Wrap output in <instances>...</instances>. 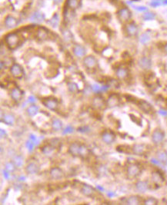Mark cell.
Here are the masks:
<instances>
[{"instance_id":"cell-49","label":"cell","mask_w":167,"mask_h":205,"mask_svg":"<svg viewBox=\"0 0 167 205\" xmlns=\"http://www.w3.org/2000/svg\"><path fill=\"white\" fill-rule=\"evenodd\" d=\"M2 173H3V176H4L6 179H9V178L10 172H9L7 170H3L2 171Z\"/></svg>"},{"instance_id":"cell-9","label":"cell","mask_w":167,"mask_h":205,"mask_svg":"<svg viewBox=\"0 0 167 205\" xmlns=\"http://www.w3.org/2000/svg\"><path fill=\"white\" fill-rule=\"evenodd\" d=\"M92 105L97 109H104L106 108V102H105L104 98L100 96H97L92 100Z\"/></svg>"},{"instance_id":"cell-13","label":"cell","mask_w":167,"mask_h":205,"mask_svg":"<svg viewBox=\"0 0 167 205\" xmlns=\"http://www.w3.org/2000/svg\"><path fill=\"white\" fill-rule=\"evenodd\" d=\"M102 141H104L106 144H112L114 142L115 139H116V136L111 131H105L102 135Z\"/></svg>"},{"instance_id":"cell-46","label":"cell","mask_w":167,"mask_h":205,"mask_svg":"<svg viewBox=\"0 0 167 205\" xmlns=\"http://www.w3.org/2000/svg\"><path fill=\"white\" fill-rule=\"evenodd\" d=\"M78 131L81 133H87L90 131V128L88 126H83V127H79L78 128Z\"/></svg>"},{"instance_id":"cell-3","label":"cell","mask_w":167,"mask_h":205,"mask_svg":"<svg viewBox=\"0 0 167 205\" xmlns=\"http://www.w3.org/2000/svg\"><path fill=\"white\" fill-rule=\"evenodd\" d=\"M165 138V134L163 131L159 130V129H156L153 131V135H152V141L155 145H159L160 143L163 142Z\"/></svg>"},{"instance_id":"cell-55","label":"cell","mask_w":167,"mask_h":205,"mask_svg":"<svg viewBox=\"0 0 167 205\" xmlns=\"http://www.w3.org/2000/svg\"><path fill=\"white\" fill-rule=\"evenodd\" d=\"M1 138H4V137L6 136V132L3 130V129H1Z\"/></svg>"},{"instance_id":"cell-53","label":"cell","mask_w":167,"mask_h":205,"mask_svg":"<svg viewBox=\"0 0 167 205\" xmlns=\"http://www.w3.org/2000/svg\"><path fill=\"white\" fill-rule=\"evenodd\" d=\"M28 102H30V103H34V102H35V98L32 95L30 96L29 99H28Z\"/></svg>"},{"instance_id":"cell-48","label":"cell","mask_w":167,"mask_h":205,"mask_svg":"<svg viewBox=\"0 0 167 205\" xmlns=\"http://www.w3.org/2000/svg\"><path fill=\"white\" fill-rule=\"evenodd\" d=\"M30 140H31L32 142L35 144V145H38V143H39V141H38V138H36V137L35 136V135H30Z\"/></svg>"},{"instance_id":"cell-62","label":"cell","mask_w":167,"mask_h":205,"mask_svg":"<svg viewBox=\"0 0 167 205\" xmlns=\"http://www.w3.org/2000/svg\"><path fill=\"white\" fill-rule=\"evenodd\" d=\"M164 3H165V4H167V0H164Z\"/></svg>"},{"instance_id":"cell-10","label":"cell","mask_w":167,"mask_h":205,"mask_svg":"<svg viewBox=\"0 0 167 205\" xmlns=\"http://www.w3.org/2000/svg\"><path fill=\"white\" fill-rule=\"evenodd\" d=\"M26 171L28 174H35L40 172V166L37 163L30 162L26 167Z\"/></svg>"},{"instance_id":"cell-44","label":"cell","mask_w":167,"mask_h":205,"mask_svg":"<svg viewBox=\"0 0 167 205\" xmlns=\"http://www.w3.org/2000/svg\"><path fill=\"white\" fill-rule=\"evenodd\" d=\"M154 17H155V15L152 12H146L143 15V19L145 20L153 19H154Z\"/></svg>"},{"instance_id":"cell-32","label":"cell","mask_w":167,"mask_h":205,"mask_svg":"<svg viewBox=\"0 0 167 205\" xmlns=\"http://www.w3.org/2000/svg\"><path fill=\"white\" fill-rule=\"evenodd\" d=\"M31 19L32 21H35L36 22H41L42 21L45 19V16L40 12H35L33 16H32Z\"/></svg>"},{"instance_id":"cell-25","label":"cell","mask_w":167,"mask_h":205,"mask_svg":"<svg viewBox=\"0 0 167 205\" xmlns=\"http://www.w3.org/2000/svg\"><path fill=\"white\" fill-rule=\"evenodd\" d=\"M63 124L62 121L58 118H54L52 121V128L55 131H59L63 129Z\"/></svg>"},{"instance_id":"cell-20","label":"cell","mask_w":167,"mask_h":205,"mask_svg":"<svg viewBox=\"0 0 167 205\" xmlns=\"http://www.w3.org/2000/svg\"><path fill=\"white\" fill-rule=\"evenodd\" d=\"M126 30L130 36H135L138 33V28L135 23H130L127 25Z\"/></svg>"},{"instance_id":"cell-22","label":"cell","mask_w":167,"mask_h":205,"mask_svg":"<svg viewBox=\"0 0 167 205\" xmlns=\"http://www.w3.org/2000/svg\"><path fill=\"white\" fill-rule=\"evenodd\" d=\"M119 103V98L117 95L115 94L111 95L109 98L108 102H107V104L109 107H116L118 105Z\"/></svg>"},{"instance_id":"cell-39","label":"cell","mask_w":167,"mask_h":205,"mask_svg":"<svg viewBox=\"0 0 167 205\" xmlns=\"http://www.w3.org/2000/svg\"><path fill=\"white\" fill-rule=\"evenodd\" d=\"M68 88L71 92L75 93L78 91V85L75 82H70V83H68Z\"/></svg>"},{"instance_id":"cell-40","label":"cell","mask_w":167,"mask_h":205,"mask_svg":"<svg viewBox=\"0 0 167 205\" xmlns=\"http://www.w3.org/2000/svg\"><path fill=\"white\" fill-rule=\"evenodd\" d=\"M158 204L157 199H155L154 197H150L147 198L144 201V204L145 205H155Z\"/></svg>"},{"instance_id":"cell-21","label":"cell","mask_w":167,"mask_h":205,"mask_svg":"<svg viewBox=\"0 0 167 205\" xmlns=\"http://www.w3.org/2000/svg\"><path fill=\"white\" fill-rule=\"evenodd\" d=\"M152 180L155 184H158V185L162 184L163 182L164 181V178H163V175L158 171H155L152 174Z\"/></svg>"},{"instance_id":"cell-2","label":"cell","mask_w":167,"mask_h":205,"mask_svg":"<svg viewBox=\"0 0 167 205\" xmlns=\"http://www.w3.org/2000/svg\"><path fill=\"white\" fill-rule=\"evenodd\" d=\"M141 173V168L136 164H130L127 168V175L131 179L136 178Z\"/></svg>"},{"instance_id":"cell-19","label":"cell","mask_w":167,"mask_h":205,"mask_svg":"<svg viewBox=\"0 0 167 205\" xmlns=\"http://www.w3.org/2000/svg\"><path fill=\"white\" fill-rule=\"evenodd\" d=\"M132 152L136 155L143 154L145 151V146L143 144H136L132 147Z\"/></svg>"},{"instance_id":"cell-31","label":"cell","mask_w":167,"mask_h":205,"mask_svg":"<svg viewBox=\"0 0 167 205\" xmlns=\"http://www.w3.org/2000/svg\"><path fill=\"white\" fill-rule=\"evenodd\" d=\"M89 154V150L88 147L84 144H81V149H80V155L79 157L81 158H86Z\"/></svg>"},{"instance_id":"cell-15","label":"cell","mask_w":167,"mask_h":205,"mask_svg":"<svg viewBox=\"0 0 167 205\" xmlns=\"http://www.w3.org/2000/svg\"><path fill=\"white\" fill-rule=\"evenodd\" d=\"M139 65L143 69H150L152 66V62L148 57H143L139 61Z\"/></svg>"},{"instance_id":"cell-38","label":"cell","mask_w":167,"mask_h":205,"mask_svg":"<svg viewBox=\"0 0 167 205\" xmlns=\"http://www.w3.org/2000/svg\"><path fill=\"white\" fill-rule=\"evenodd\" d=\"M150 36L148 35L147 33L142 34V35L140 38V41L142 44H145V43H147L148 42H150Z\"/></svg>"},{"instance_id":"cell-61","label":"cell","mask_w":167,"mask_h":205,"mask_svg":"<svg viewBox=\"0 0 167 205\" xmlns=\"http://www.w3.org/2000/svg\"><path fill=\"white\" fill-rule=\"evenodd\" d=\"M54 1H55V2H59L60 1H61V0H54Z\"/></svg>"},{"instance_id":"cell-34","label":"cell","mask_w":167,"mask_h":205,"mask_svg":"<svg viewBox=\"0 0 167 205\" xmlns=\"http://www.w3.org/2000/svg\"><path fill=\"white\" fill-rule=\"evenodd\" d=\"M79 4V0H67L66 5L71 9H76Z\"/></svg>"},{"instance_id":"cell-54","label":"cell","mask_w":167,"mask_h":205,"mask_svg":"<svg viewBox=\"0 0 167 205\" xmlns=\"http://www.w3.org/2000/svg\"><path fill=\"white\" fill-rule=\"evenodd\" d=\"M159 114L162 116H165V117L167 116V111H165V110H159Z\"/></svg>"},{"instance_id":"cell-35","label":"cell","mask_w":167,"mask_h":205,"mask_svg":"<svg viewBox=\"0 0 167 205\" xmlns=\"http://www.w3.org/2000/svg\"><path fill=\"white\" fill-rule=\"evenodd\" d=\"M5 168H6V170H7L9 172H10V173H12V172H14L15 171H16V164H14L13 161H12V162L9 161V162L6 163V164H5Z\"/></svg>"},{"instance_id":"cell-60","label":"cell","mask_w":167,"mask_h":205,"mask_svg":"<svg viewBox=\"0 0 167 205\" xmlns=\"http://www.w3.org/2000/svg\"><path fill=\"white\" fill-rule=\"evenodd\" d=\"M97 188H99V189L100 190V191H103V188H101V187H99V186H98V187H97Z\"/></svg>"},{"instance_id":"cell-42","label":"cell","mask_w":167,"mask_h":205,"mask_svg":"<svg viewBox=\"0 0 167 205\" xmlns=\"http://www.w3.org/2000/svg\"><path fill=\"white\" fill-rule=\"evenodd\" d=\"M63 36L66 39V41H70L73 39V36H72V34L70 33V32L68 31V30H65V31H63Z\"/></svg>"},{"instance_id":"cell-57","label":"cell","mask_w":167,"mask_h":205,"mask_svg":"<svg viewBox=\"0 0 167 205\" xmlns=\"http://www.w3.org/2000/svg\"><path fill=\"white\" fill-rule=\"evenodd\" d=\"M26 180V178L25 177H23V176H21L19 178V181H24Z\"/></svg>"},{"instance_id":"cell-16","label":"cell","mask_w":167,"mask_h":205,"mask_svg":"<svg viewBox=\"0 0 167 205\" xmlns=\"http://www.w3.org/2000/svg\"><path fill=\"white\" fill-rule=\"evenodd\" d=\"M118 16L120 19L126 21V20L130 19L131 17V12L127 8H122L119 11Z\"/></svg>"},{"instance_id":"cell-51","label":"cell","mask_w":167,"mask_h":205,"mask_svg":"<svg viewBox=\"0 0 167 205\" xmlns=\"http://www.w3.org/2000/svg\"><path fill=\"white\" fill-rule=\"evenodd\" d=\"M160 2H161V1H156V0H153V2L151 3V6H154V7H156V6H158L160 5V3H161Z\"/></svg>"},{"instance_id":"cell-24","label":"cell","mask_w":167,"mask_h":205,"mask_svg":"<svg viewBox=\"0 0 167 205\" xmlns=\"http://www.w3.org/2000/svg\"><path fill=\"white\" fill-rule=\"evenodd\" d=\"M54 150H55V148L52 146L50 144H46L41 148L42 152L45 155H51L54 152Z\"/></svg>"},{"instance_id":"cell-36","label":"cell","mask_w":167,"mask_h":205,"mask_svg":"<svg viewBox=\"0 0 167 205\" xmlns=\"http://www.w3.org/2000/svg\"><path fill=\"white\" fill-rule=\"evenodd\" d=\"M49 144L53 146L55 148H58L59 147L61 146V141L58 138H52L50 141H49Z\"/></svg>"},{"instance_id":"cell-18","label":"cell","mask_w":167,"mask_h":205,"mask_svg":"<svg viewBox=\"0 0 167 205\" xmlns=\"http://www.w3.org/2000/svg\"><path fill=\"white\" fill-rule=\"evenodd\" d=\"M136 188L138 191L145 193L149 189V185H148L147 182L145 181H139L136 183Z\"/></svg>"},{"instance_id":"cell-17","label":"cell","mask_w":167,"mask_h":205,"mask_svg":"<svg viewBox=\"0 0 167 205\" xmlns=\"http://www.w3.org/2000/svg\"><path fill=\"white\" fill-rule=\"evenodd\" d=\"M73 50L75 55L77 57H83L86 54V49H85V48L81 45H79V44H76L73 46Z\"/></svg>"},{"instance_id":"cell-30","label":"cell","mask_w":167,"mask_h":205,"mask_svg":"<svg viewBox=\"0 0 167 205\" xmlns=\"http://www.w3.org/2000/svg\"><path fill=\"white\" fill-rule=\"evenodd\" d=\"M39 109H40V108L38 107L37 105H30V107L28 108L26 111H27L28 115H29L30 116H34L38 113Z\"/></svg>"},{"instance_id":"cell-29","label":"cell","mask_w":167,"mask_h":205,"mask_svg":"<svg viewBox=\"0 0 167 205\" xmlns=\"http://www.w3.org/2000/svg\"><path fill=\"white\" fill-rule=\"evenodd\" d=\"M116 75L120 79H124L127 77L128 70L125 68H119L116 70Z\"/></svg>"},{"instance_id":"cell-28","label":"cell","mask_w":167,"mask_h":205,"mask_svg":"<svg viewBox=\"0 0 167 205\" xmlns=\"http://www.w3.org/2000/svg\"><path fill=\"white\" fill-rule=\"evenodd\" d=\"M5 24H6V26L8 28L16 27L17 26V20L14 17L9 16L8 18H6V21H5Z\"/></svg>"},{"instance_id":"cell-26","label":"cell","mask_w":167,"mask_h":205,"mask_svg":"<svg viewBox=\"0 0 167 205\" xmlns=\"http://www.w3.org/2000/svg\"><path fill=\"white\" fill-rule=\"evenodd\" d=\"M158 160L163 164H167V151L165 150L159 151L156 154Z\"/></svg>"},{"instance_id":"cell-5","label":"cell","mask_w":167,"mask_h":205,"mask_svg":"<svg viewBox=\"0 0 167 205\" xmlns=\"http://www.w3.org/2000/svg\"><path fill=\"white\" fill-rule=\"evenodd\" d=\"M43 105L52 111H55L58 108V102L55 98H45L42 101Z\"/></svg>"},{"instance_id":"cell-56","label":"cell","mask_w":167,"mask_h":205,"mask_svg":"<svg viewBox=\"0 0 167 205\" xmlns=\"http://www.w3.org/2000/svg\"><path fill=\"white\" fill-rule=\"evenodd\" d=\"M115 195V193H113V192H109V193H108V196L110 197H112V196Z\"/></svg>"},{"instance_id":"cell-52","label":"cell","mask_w":167,"mask_h":205,"mask_svg":"<svg viewBox=\"0 0 167 205\" xmlns=\"http://www.w3.org/2000/svg\"><path fill=\"white\" fill-rule=\"evenodd\" d=\"M151 162L153 163V164H156V165H160V164H161V162H160L158 159H155V158H152Z\"/></svg>"},{"instance_id":"cell-50","label":"cell","mask_w":167,"mask_h":205,"mask_svg":"<svg viewBox=\"0 0 167 205\" xmlns=\"http://www.w3.org/2000/svg\"><path fill=\"white\" fill-rule=\"evenodd\" d=\"M135 9L138 11H140V12H143V11H145L147 9L146 7H144V6H135Z\"/></svg>"},{"instance_id":"cell-12","label":"cell","mask_w":167,"mask_h":205,"mask_svg":"<svg viewBox=\"0 0 167 205\" xmlns=\"http://www.w3.org/2000/svg\"><path fill=\"white\" fill-rule=\"evenodd\" d=\"M138 105L140 107V109L143 111H144L145 113L150 114L153 111V107L150 103L145 100H140L138 102Z\"/></svg>"},{"instance_id":"cell-43","label":"cell","mask_w":167,"mask_h":205,"mask_svg":"<svg viewBox=\"0 0 167 205\" xmlns=\"http://www.w3.org/2000/svg\"><path fill=\"white\" fill-rule=\"evenodd\" d=\"M26 148H28V151H29L30 152H31V151H32V150H33L34 146H35V144H34V143L32 142L31 140H29V141L26 142Z\"/></svg>"},{"instance_id":"cell-4","label":"cell","mask_w":167,"mask_h":205,"mask_svg":"<svg viewBox=\"0 0 167 205\" xmlns=\"http://www.w3.org/2000/svg\"><path fill=\"white\" fill-rule=\"evenodd\" d=\"M81 143L73 142L69 147V153L73 157H79L80 155Z\"/></svg>"},{"instance_id":"cell-1","label":"cell","mask_w":167,"mask_h":205,"mask_svg":"<svg viewBox=\"0 0 167 205\" xmlns=\"http://www.w3.org/2000/svg\"><path fill=\"white\" fill-rule=\"evenodd\" d=\"M6 42L9 49H15L20 44V38L16 33H11L6 35Z\"/></svg>"},{"instance_id":"cell-27","label":"cell","mask_w":167,"mask_h":205,"mask_svg":"<svg viewBox=\"0 0 167 205\" xmlns=\"http://www.w3.org/2000/svg\"><path fill=\"white\" fill-rule=\"evenodd\" d=\"M140 198L138 196H130L126 199V204L138 205L140 204Z\"/></svg>"},{"instance_id":"cell-14","label":"cell","mask_w":167,"mask_h":205,"mask_svg":"<svg viewBox=\"0 0 167 205\" xmlns=\"http://www.w3.org/2000/svg\"><path fill=\"white\" fill-rule=\"evenodd\" d=\"M22 95H23V93H22V91L19 88H17V87L12 88V91H11V93H10V95H11L12 99H13L15 102H20V101L22 100Z\"/></svg>"},{"instance_id":"cell-11","label":"cell","mask_w":167,"mask_h":205,"mask_svg":"<svg viewBox=\"0 0 167 205\" xmlns=\"http://www.w3.org/2000/svg\"><path fill=\"white\" fill-rule=\"evenodd\" d=\"M83 63H84L85 66L87 68H93L96 66L97 65V60L96 59L94 56L92 55H89L86 56L83 60Z\"/></svg>"},{"instance_id":"cell-23","label":"cell","mask_w":167,"mask_h":205,"mask_svg":"<svg viewBox=\"0 0 167 205\" xmlns=\"http://www.w3.org/2000/svg\"><path fill=\"white\" fill-rule=\"evenodd\" d=\"M2 121L8 125H12L15 123V117L11 114H6L2 116Z\"/></svg>"},{"instance_id":"cell-37","label":"cell","mask_w":167,"mask_h":205,"mask_svg":"<svg viewBox=\"0 0 167 205\" xmlns=\"http://www.w3.org/2000/svg\"><path fill=\"white\" fill-rule=\"evenodd\" d=\"M37 37L38 39H40V40H45V39H47L48 37L47 32L45 31V30H40V31H38Z\"/></svg>"},{"instance_id":"cell-41","label":"cell","mask_w":167,"mask_h":205,"mask_svg":"<svg viewBox=\"0 0 167 205\" xmlns=\"http://www.w3.org/2000/svg\"><path fill=\"white\" fill-rule=\"evenodd\" d=\"M49 23L52 26H53V27H55V26H57L58 23H59V17H58L57 15H55L54 17L49 22Z\"/></svg>"},{"instance_id":"cell-47","label":"cell","mask_w":167,"mask_h":205,"mask_svg":"<svg viewBox=\"0 0 167 205\" xmlns=\"http://www.w3.org/2000/svg\"><path fill=\"white\" fill-rule=\"evenodd\" d=\"M92 89L94 92H101V87L99 86L98 85H92Z\"/></svg>"},{"instance_id":"cell-7","label":"cell","mask_w":167,"mask_h":205,"mask_svg":"<svg viewBox=\"0 0 167 205\" xmlns=\"http://www.w3.org/2000/svg\"><path fill=\"white\" fill-rule=\"evenodd\" d=\"M80 193L83 194V195L86 197H93L96 194V190L92 188V186L88 185V184H84L82 186L80 189Z\"/></svg>"},{"instance_id":"cell-33","label":"cell","mask_w":167,"mask_h":205,"mask_svg":"<svg viewBox=\"0 0 167 205\" xmlns=\"http://www.w3.org/2000/svg\"><path fill=\"white\" fill-rule=\"evenodd\" d=\"M12 161L14 162V164H16V166L18 168H20V167L22 166L23 164V158L20 155H16L14 157L13 159H12Z\"/></svg>"},{"instance_id":"cell-8","label":"cell","mask_w":167,"mask_h":205,"mask_svg":"<svg viewBox=\"0 0 167 205\" xmlns=\"http://www.w3.org/2000/svg\"><path fill=\"white\" fill-rule=\"evenodd\" d=\"M10 72L14 77L17 78H22L23 75V70H22V67L18 64L12 65L11 68H10Z\"/></svg>"},{"instance_id":"cell-59","label":"cell","mask_w":167,"mask_h":205,"mask_svg":"<svg viewBox=\"0 0 167 205\" xmlns=\"http://www.w3.org/2000/svg\"><path fill=\"white\" fill-rule=\"evenodd\" d=\"M3 66H4V63H3V62H1V69H3Z\"/></svg>"},{"instance_id":"cell-58","label":"cell","mask_w":167,"mask_h":205,"mask_svg":"<svg viewBox=\"0 0 167 205\" xmlns=\"http://www.w3.org/2000/svg\"><path fill=\"white\" fill-rule=\"evenodd\" d=\"M164 51H165V52L167 54V43L164 45Z\"/></svg>"},{"instance_id":"cell-45","label":"cell","mask_w":167,"mask_h":205,"mask_svg":"<svg viewBox=\"0 0 167 205\" xmlns=\"http://www.w3.org/2000/svg\"><path fill=\"white\" fill-rule=\"evenodd\" d=\"M73 131H74V129H73V128L72 127V126H70V125H69V126H67L66 128L64 130H63V135H67V134H70V133H73Z\"/></svg>"},{"instance_id":"cell-6","label":"cell","mask_w":167,"mask_h":205,"mask_svg":"<svg viewBox=\"0 0 167 205\" xmlns=\"http://www.w3.org/2000/svg\"><path fill=\"white\" fill-rule=\"evenodd\" d=\"M49 175L53 180H59L63 178L64 173L61 168L54 167V168H52L49 171Z\"/></svg>"}]
</instances>
